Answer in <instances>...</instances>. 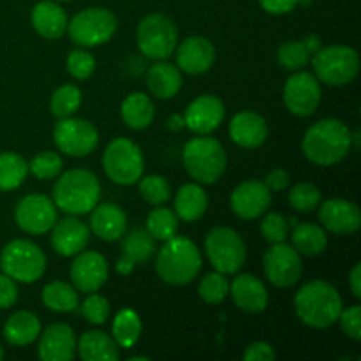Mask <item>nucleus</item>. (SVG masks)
Listing matches in <instances>:
<instances>
[{
    "label": "nucleus",
    "instance_id": "obj_1",
    "mask_svg": "<svg viewBox=\"0 0 361 361\" xmlns=\"http://www.w3.org/2000/svg\"><path fill=\"white\" fill-rule=\"evenodd\" d=\"M353 147V134L342 120L324 118L305 133L302 150L317 166L338 164Z\"/></svg>",
    "mask_w": 361,
    "mask_h": 361
},
{
    "label": "nucleus",
    "instance_id": "obj_2",
    "mask_svg": "<svg viewBox=\"0 0 361 361\" xmlns=\"http://www.w3.org/2000/svg\"><path fill=\"white\" fill-rule=\"evenodd\" d=\"M295 310L303 324L324 330L337 323L342 312V298L337 289L324 281H310L296 293Z\"/></svg>",
    "mask_w": 361,
    "mask_h": 361
},
{
    "label": "nucleus",
    "instance_id": "obj_3",
    "mask_svg": "<svg viewBox=\"0 0 361 361\" xmlns=\"http://www.w3.org/2000/svg\"><path fill=\"white\" fill-rule=\"evenodd\" d=\"M203 267L200 249L187 236L175 235L166 240L155 259L157 275L171 286H185L197 277Z\"/></svg>",
    "mask_w": 361,
    "mask_h": 361
},
{
    "label": "nucleus",
    "instance_id": "obj_4",
    "mask_svg": "<svg viewBox=\"0 0 361 361\" xmlns=\"http://www.w3.org/2000/svg\"><path fill=\"white\" fill-rule=\"evenodd\" d=\"M101 197L99 178L88 169H69L59 175L53 187V203L69 215H85L94 210Z\"/></svg>",
    "mask_w": 361,
    "mask_h": 361
},
{
    "label": "nucleus",
    "instance_id": "obj_5",
    "mask_svg": "<svg viewBox=\"0 0 361 361\" xmlns=\"http://www.w3.org/2000/svg\"><path fill=\"white\" fill-rule=\"evenodd\" d=\"M183 166L192 180L201 185L215 183L226 171L228 157L224 147L215 137L201 136L187 141L183 147Z\"/></svg>",
    "mask_w": 361,
    "mask_h": 361
},
{
    "label": "nucleus",
    "instance_id": "obj_6",
    "mask_svg": "<svg viewBox=\"0 0 361 361\" xmlns=\"http://www.w3.org/2000/svg\"><path fill=\"white\" fill-rule=\"evenodd\" d=\"M314 74L319 81L330 87L348 85L358 76L360 56L358 51L351 46H321L310 59Z\"/></svg>",
    "mask_w": 361,
    "mask_h": 361
},
{
    "label": "nucleus",
    "instance_id": "obj_7",
    "mask_svg": "<svg viewBox=\"0 0 361 361\" xmlns=\"http://www.w3.org/2000/svg\"><path fill=\"white\" fill-rule=\"evenodd\" d=\"M0 267L13 281L32 284L44 275L46 256L30 240H13L2 249Z\"/></svg>",
    "mask_w": 361,
    "mask_h": 361
},
{
    "label": "nucleus",
    "instance_id": "obj_8",
    "mask_svg": "<svg viewBox=\"0 0 361 361\" xmlns=\"http://www.w3.org/2000/svg\"><path fill=\"white\" fill-rule=\"evenodd\" d=\"M102 168L111 182L118 185H133L143 176V154L134 141L116 137L104 150Z\"/></svg>",
    "mask_w": 361,
    "mask_h": 361
},
{
    "label": "nucleus",
    "instance_id": "obj_9",
    "mask_svg": "<svg viewBox=\"0 0 361 361\" xmlns=\"http://www.w3.org/2000/svg\"><path fill=\"white\" fill-rule=\"evenodd\" d=\"M116 18L111 11L102 7H88L74 14L73 20L67 23V32L74 44L81 48H92L108 42L115 35Z\"/></svg>",
    "mask_w": 361,
    "mask_h": 361
},
{
    "label": "nucleus",
    "instance_id": "obj_10",
    "mask_svg": "<svg viewBox=\"0 0 361 361\" xmlns=\"http://www.w3.org/2000/svg\"><path fill=\"white\" fill-rule=\"evenodd\" d=\"M204 250L212 267L224 275L242 270L247 259V247L242 236L231 228L217 226L204 238Z\"/></svg>",
    "mask_w": 361,
    "mask_h": 361
},
{
    "label": "nucleus",
    "instance_id": "obj_11",
    "mask_svg": "<svg viewBox=\"0 0 361 361\" xmlns=\"http://www.w3.org/2000/svg\"><path fill=\"white\" fill-rule=\"evenodd\" d=\"M137 48L152 60H164L178 44V28L164 14H148L140 21L136 30Z\"/></svg>",
    "mask_w": 361,
    "mask_h": 361
},
{
    "label": "nucleus",
    "instance_id": "obj_12",
    "mask_svg": "<svg viewBox=\"0 0 361 361\" xmlns=\"http://www.w3.org/2000/svg\"><path fill=\"white\" fill-rule=\"evenodd\" d=\"M53 140L59 150L71 157H85L99 145V133L85 118H60L53 130Z\"/></svg>",
    "mask_w": 361,
    "mask_h": 361
},
{
    "label": "nucleus",
    "instance_id": "obj_13",
    "mask_svg": "<svg viewBox=\"0 0 361 361\" xmlns=\"http://www.w3.org/2000/svg\"><path fill=\"white\" fill-rule=\"evenodd\" d=\"M263 270L275 288H291L302 277V254L284 242L274 243L263 257Z\"/></svg>",
    "mask_w": 361,
    "mask_h": 361
},
{
    "label": "nucleus",
    "instance_id": "obj_14",
    "mask_svg": "<svg viewBox=\"0 0 361 361\" xmlns=\"http://www.w3.org/2000/svg\"><path fill=\"white\" fill-rule=\"evenodd\" d=\"M14 219L20 229L28 235H44L51 231L56 219V207L51 197L44 194H28L18 201Z\"/></svg>",
    "mask_w": 361,
    "mask_h": 361
},
{
    "label": "nucleus",
    "instance_id": "obj_15",
    "mask_svg": "<svg viewBox=\"0 0 361 361\" xmlns=\"http://www.w3.org/2000/svg\"><path fill=\"white\" fill-rule=\"evenodd\" d=\"M321 85L314 74L296 71L284 85V104L293 115L310 116L321 104Z\"/></svg>",
    "mask_w": 361,
    "mask_h": 361
},
{
    "label": "nucleus",
    "instance_id": "obj_16",
    "mask_svg": "<svg viewBox=\"0 0 361 361\" xmlns=\"http://www.w3.org/2000/svg\"><path fill=\"white\" fill-rule=\"evenodd\" d=\"M109 275L104 256L95 250H81L71 264V281L74 289L85 295L99 291L106 284Z\"/></svg>",
    "mask_w": 361,
    "mask_h": 361
},
{
    "label": "nucleus",
    "instance_id": "obj_17",
    "mask_svg": "<svg viewBox=\"0 0 361 361\" xmlns=\"http://www.w3.org/2000/svg\"><path fill=\"white\" fill-rule=\"evenodd\" d=\"M229 204L236 217L243 219V221H254L270 208L271 192L264 182L247 180L233 190Z\"/></svg>",
    "mask_w": 361,
    "mask_h": 361
},
{
    "label": "nucleus",
    "instance_id": "obj_18",
    "mask_svg": "<svg viewBox=\"0 0 361 361\" xmlns=\"http://www.w3.org/2000/svg\"><path fill=\"white\" fill-rule=\"evenodd\" d=\"M226 115L224 102L217 95L204 94L194 99L189 106L183 120L185 127H189L196 134H210L222 123Z\"/></svg>",
    "mask_w": 361,
    "mask_h": 361
},
{
    "label": "nucleus",
    "instance_id": "obj_19",
    "mask_svg": "<svg viewBox=\"0 0 361 361\" xmlns=\"http://www.w3.org/2000/svg\"><path fill=\"white\" fill-rule=\"evenodd\" d=\"M319 221L334 235H355L361 226V212L353 201L328 200L321 204Z\"/></svg>",
    "mask_w": 361,
    "mask_h": 361
},
{
    "label": "nucleus",
    "instance_id": "obj_20",
    "mask_svg": "<svg viewBox=\"0 0 361 361\" xmlns=\"http://www.w3.org/2000/svg\"><path fill=\"white\" fill-rule=\"evenodd\" d=\"M76 335L66 323H55L41 334L39 358L42 361H71L76 356Z\"/></svg>",
    "mask_w": 361,
    "mask_h": 361
},
{
    "label": "nucleus",
    "instance_id": "obj_21",
    "mask_svg": "<svg viewBox=\"0 0 361 361\" xmlns=\"http://www.w3.org/2000/svg\"><path fill=\"white\" fill-rule=\"evenodd\" d=\"M51 231V247L60 256H76L90 240V228L76 217H66L56 221Z\"/></svg>",
    "mask_w": 361,
    "mask_h": 361
},
{
    "label": "nucleus",
    "instance_id": "obj_22",
    "mask_svg": "<svg viewBox=\"0 0 361 361\" xmlns=\"http://www.w3.org/2000/svg\"><path fill=\"white\" fill-rule=\"evenodd\" d=\"M176 51V63L178 69L187 74H203L214 66L215 48L207 37L192 35L180 42Z\"/></svg>",
    "mask_w": 361,
    "mask_h": 361
},
{
    "label": "nucleus",
    "instance_id": "obj_23",
    "mask_svg": "<svg viewBox=\"0 0 361 361\" xmlns=\"http://www.w3.org/2000/svg\"><path fill=\"white\" fill-rule=\"evenodd\" d=\"M229 293L238 309L247 314H259L268 307V291L263 281L252 274H242L229 284Z\"/></svg>",
    "mask_w": 361,
    "mask_h": 361
},
{
    "label": "nucleus",
    "instance_id": "obj_24",
    "mask_svg": "<svg viewBox=\"0 0 361 361\" xmlns=\"http://www.w3.org/2000/svg\"><path fill=\"white\" fill-rule=\"evenodd\" d=\"M229 136L233 143L242 148H257L267 141V120L256 111H242L233 116L229 123Z\"/></svg>",
    "mask_w": 361,
    "mask_h": 361
},
{
    "label": "nucleus",
    "instance_id": "obj_25",
    "mask_svg": "<svg viewBox=\"0 0 361 361\" xmlns=\"http://www.w3.org/2000/svg\"><path fill=\"white\" fill-rule=\"evenodd\" d=\"M90 229L97 238L104 242H115L122 238L127 229V215L118 204L102 203L95 204L90 217Z\"/></svg>",
    "mask_w": 361,
    "mask_h": 361
},
{
    "label": "nucleus",
    "instance_id": "obj_26",
    "mask_svg": "<svg viewBox=\"0 0 361 361\" xmlns=\"http://www.w3.org/2000/svg\"><path fill=\"white\" fill-rule=\"evenodd\" d=\"M30 21L34 30L44 39H59L67 30V14L62 7L51 0L37 2L32 9Z\"/></svg>",
    "mask_w": 361,
    "mask_h": 361
},
{
    "label": "nucleus",
    "instance_id": "obj_27",
    "mask_svg": "<svg viewBox=\"0 0 361 361\" xmlns=\"http://www.w3.org/2000/svg\"><path fill=\"white\" fill-rule=\"evenodd\" d=\"M147 87L159 99H171L182 88V73L169 62H157L148 69Z\"/></svg>",
    "mask_w": 361,
    "mask_h": 361
},
{
    "label": "nucleus",
    "instance_id": "obj_28",
    "mask_svg": "<svg viewBox=\"0 0 361 361\" xmlns=\"http://www.w3.org/2000/svg\"><path fill=\"white\" fill-rule=\"evenodd\" d=\"M80 358L85 361H116L120 358L118 344L104 331H87L76 344Z\"/></svg>",
    "mask_w": 361,
    "mask_h": 361
},
{
    "label": "nucleus",
    "instance_id": "obj_29",
    "mask_svg": "<svg viewBox=\"0 0 361 361\" xmlns=\"http://www.w3.org/2000/svg\"><path fill=\"white\" fill-rule=\"evenodd\" d=\"M208 208V196L200 183H185L175 197V214L180 221L196 222Z\"/></svg>",
    "mask_w": 361,
    "mask_h": 361
},
{
    "label": "nucleus",
    "instance_id": "obj_30",
    "mask_svg": "<svg viewBox=\"0 0 361 361\" xmlns=\"http://www.w3.org/2000/svg\"><path fill=\"white\" fill-rule=\"evenodd\" d=\"M39 335H41V323L37 316L28 310L13 314L4 324V338L11 345H18V348L28 345L37 341Z\"/></svg>",
    "mask_w": 361,
    "mask_h": 361
},
{
    "label": "nucleus",
    "instance_id": "obj_31",
    "mask_svg": "<svg viewBox=\"0 0 361 361\" xmlns=\"http://www.w3.org/2000/svg\"><path fill=\"white\" fill-rule=\"evenodd\" d=\"M319 48L321 41L317 35H309L303 41H288L279 48V63L288 71H302Z\"/></svg>",
    "mask_w": 361,
    "mask_h": 361
},
{
    "label": "nucleus",
    "instance_id": "obj_32",
    "mask_svg": "<svg viewBox=\"0 0 361 361\" xmlns=\"http://www.w3.org/2000/svg\"><path fill=\"white\" fill-rule=\"evenodd\" d=\"M122 118L127 127L134 130H141L152 123L155 116V106L147 94L134 92L129 94L122 102Z\"/></svg>",
    "mask_w": 361,
    "mask_h": 361
},
{
    "label": "nucleus",
    "instance_id": "obj_33",
    "mask_svg": "<svg viewBox=\"0 0 361 361\" xmlns=\"http://www.w3.org/2000/svg\"><path fill=\"white\" fill-rule=\"evenodd\" d=\"M293 247L298 250L303 256H317V254L324 252L328 247L326 233L323 228L317 224H310V222H303V224H296L293 229Z\"/></svg>",
    "mask_w": 361,
    "mask_h": 361
},
{
    "label": "nucleus",
    "instance_id": "obj_34",
    "mask_svg": "<svg viewBox=\"0 0 361 361\" xmlns=\"http://www.w3.org/2000/svg\"><path fill=\"white\" fill-rule=\"evenodd\" d=\"M28 175V162L14 152L0 154V192L14 190L25 182Z\"/></svg>",
    "mask_w": 361,
    "mask_h": 361
},
{
    "label": "nucleus",
    "instance_id": "obj_35",
    "mask_svg": "<svg viewBox=\"0 0 361 361\" xmlns=\"http://www.w3.org/2000/svg\"><path fill=\"white\" fill-rule=\"evenodd\" d=\"M113 338L118 344V348L130 349L133 345H136V342L141 337V319L134 310L123 309L116 314V317L113 319Z\"/></svg>",
    "mask_w": 361,
    "mask_h": 361
},
{
    "label": "nucleus",
    "instance_id": "obj_36",
    "mask_svg": "<svg viewBox=\"0 0 361 361\" xmlns=\"http://www.w3.org/2000/svg\"><path fill=\"white\" fill-rule=\"evenodd\" d=\"M42 303L55 312H73L78 307V291L66 282H49L42 289Z\"/></svg>",
    "mask_w": 361,
    "mask_h": 361
},
{
    "label": "nucleus",
    "instance_id": "obj_37",
    "mask_svg": "<svg viewBox=\"0 0 361 361\" xmlns=\"http://www.w3.org/2000/svg\"><path fill=\"white\" fill-rule=\"evenodd\" d=\"M123 256L129 257L134 263H145L155 252V238L147 229H133L122 240Z\"/></svg>",
    "mask_w": 361,
    "mask_h": 361
},
{
    "label": "nucleus",
    "instance_id": "obj_38",
    "mask_svg": "<svg viewBox=\"0 0 361 361\" xmlns=\"http://www.w3.org/2000/svg\"><path fill=\"white\" fill-rule=\"evenodd\" d=\"M147 231L155 240L166 242L178 233V217L173 210L157 204V208H154L147 217Z\"/></svg>",
    "mask_w": 361,
    "mask_h": 361
},
{
    "label": "nucleus",
    "instance_id": "obj_39",
    "mask_svg": "<svg viewBox=\"0 0 361 361\" xmlns=\"http://www.w3.org/2000/svg\"><path fill=\"white\" fill-rule=\"evenodd\" d=\"M81 104V92L76 85H62L60 88H56L51 95V102H49V109H51L53 115L56 118H67L73 113H76V109Z\"/></svg>",
    "mask_w": 361,
    "mask_h": 361
},
{
    "label": "nucleus",
    "instance_id": "obj_40",
    "mask_svg": "<svg viewBox=\"0 0 361 361\" xmlns=\"http://www.w3.org/2000/svg\"><path fill=\"white\" fill-rule=\"evenodd\" d=\"M197 293H200L203 302L210 303V305H217V303L224 302L226 296L229 295V282L221 271H210V274L201 279Z\"/></svg>",
    "mask_w": 361,
    "mask_h": 361
},
{
    "label": "nucleus",
    "instance_id": "obj_41",
    "mask_svg": "<svg viewBox=\"0 0 361 361\" xmlns=\"http://www.w3.org/2000/svg\"><path fill=\"white\" fill-rule=\"evenodd\" d=\"M289 204H291L295 210L303 212V214H309V212L316 210L317 204L321 201V190L317 189L314 183L310 182H300L289 190Z\"/></svg>",
    "mask_w": 361,
    "mask_h": 361
},
{
    "label": "nucleus",
    "instance_id": "obj_42",
    "mask_svg": "<svg viewBox=\"0 0 361 361\" xmlns=\"http://www.w3.org/2000/svg\"><path fill=\"white\" fill-rule=\"evenodd\" d=\"M140 194L147 203L164 204L171 197V185L166 178L159 175H148L140 178Z\"/></svg>",
    "mask_w": 361,
    "mask_h": 361
},
{
    "label": "nucleus",
    "instance_id": "obj_43",
    "mask_svg": "<svg viewBox=\"0 0 361 361\" xmlns=\"http://www.w3.org/2000/svg\"><path fill=\"white\" fill-rule=\"evenodd\" d=\"M62 157L56 152H41L28 162V171L39 180H51L62 173Z\"/></svg>",
    "mask_w": 361,
    "mask_h": 361
},
{
    "label": "nucleus",
    "instance_id": "obj_44",
    "mask_svg": "<svg viewBox=\"0 0 361 361\" xmlns=\"http://www.w3.org/2000/svg\"><path fill=\"white\" fill-rule=\"evenodd\" d=\"M67 71L76 80H88L95 71L94 55L85 49H74L67 56Z\"/></svg>",
    "mask_w": 361,
    "mask_h": 361
},
{
    "label": "nucleus",
    "instance_id": "obj_45",
    "mask_svg": "<svg viewBox=\"0 0 361 361\" xmlns=\"http://www.w3.org/2000/svg\"><path fill=\"white\" fill-rule=\"evenodd\" d=\"M289 222L281 214H268L261 222V235L267 242L281 243L288 238Z\"/></svg>",
    "mask_w": 361,
    "mask_h": 361
},
{
    "label": "nucleus",
    "instance_id": "obj_46",
    "mask_svg": "<svg viewBox=\"0 0 361 361\" xmlns=\"http://www.w3.org/2000/svg\"><path fill=\"white\" fill-rule=\"evenodd\" d=\"M81 314L92 324L106 323V319L109 316V302L104 296L90 293V296L81 305Z\"/></svg>",
    "mask_w": 361,
    "mask_h": 361
},
{
    "label": "nucleus",
    "instance_id": "obj_47",
    "mask_svg": "<svg viewBox=\"0 0 361 361\" xmlns=\"http://www.w3.org/2000/svg\"><path fill=\"white\" fill-rule=\"evenodd\" d=\"M338 321H341L342 331L348 335L353 341H361V307L353 305L349 309H342L341 316H338Z\"/></svg>",
    "mask_w": 361,
    "mask_h": 361
},
{
    "label": "nucleus",
    "instance_id": "obj_48",
    "mask_svg": "<svg viewBox=\"0 0 361 361\" xmlns=\"http://www.w3.org/2000/svg\"><path fill=\"white\" fill-rule=\"evenodd\" d=\"M18 300V288L16 281L9 275H0V310L11 309Z\"/></svg>",
    "mask_w": 361,
    "mask_h": 361
},
{
    "label": "nucleus",
    "instance_id": "obj_49",
    "mask_svg": "<svg viewBox=\"0 0 361 361\" xmlns=\"http://www.w3.org/2000/svg\"><path fill=\"white\" fill-rule=\"evenodd\" d=\"M245 361H271L275 360V351L267 342H254L243 353Z\"/></svg>",
    "mask_w": 361,
    "mask_h": 361
},
{
    "label": "nucleus",
    "instance_id": "obj_50",
    "mask_svg": "<svg viewBox=\"0 0 361 361\" xmlns=\"http://www.w3.org/2000/svg\"><path fill=\"white\" fill-rule=\"evenodd\" d=\"M259 6L270 14H286L298 6V0H259Z\"/></svg>",
    "mask_w": 361,
    "mask_h": 361
},
{
    "label": "nucleus",
    "instance_id": "obj_51",
    "mask_svg": "<svg viewBox=\"0 0 361 361\" xmlns=\"http://www.w3.org/2000/svg\"><path fill=\"white\" fill-rule=\"evenodd\" d=\"M267 187L270 190H286L289 187V175L284 169H274L268 173L267 180H264Z\"/></svg>",
    "mask_w": 361,
    "mask_h": 361
},
{
    "label": "nucleus",
    "instance_id": "obj_52",
    "mask_svg": "<svg viewBox=\"0 0 361 361\" xmlns=\"http://www.w3.org/2000/svg\"><path fill=\"white\" fill-rule=\"evenodd\" d=\"M349 286H351V291L356 298H361V264H355V268L351 270V277H349Z\"/></svg>",
    "mask_w": 361,
    "mask_h": 361
},
{
    "label": "nucleus",
    "instance_id": "obj_53",
    "mask_svg": "<svg viewBox=\"0 0 361 361\" xmlns=\"http://www.w3.org/2000/svg\"><path fill=\"white\" fill-rule=\"evenodd\" d=\"M134 261H130L127 256H122L118 261H116V271L122 275H130L134 270Z\"/></svg>",
    "mask_w": 361,
    "mask_h": 361
},
{
    "label": "nucleus",
    "instance_id": "obj_54",
    "mask_svg": "<svg viewBox=\"0 0 361 361\" xmlns=\"http://www.w3.org/2000/svg\"><path fill=\"white\" fill-rule=\"evenodd\" d=\"M168 126H169V129L171 130H182L183 127H185V120H183V116H180V115H173V116H169V120H168Z\"/></svg>",
    "mask_w": 361,
    "mask_h": 361
},
{
    "label": "nucleus",
    "instance_id": "obj_55",
    "mask_svg": "<svg viewBox=\"0 0 361 361\" xmlns=\"http://www.w3.org/2000/svg\"><path fill=\"white\" fill-rule=\"evenodd\" d=\"M129 361H150V358H147V356H133Z\"/></svg>",
    "mask_w": 361,
    "mask_h": 361
},
{
    "label": "nucleus",
    "instance_id": "obj_56",
    "mask_svg": "<svg viewBox=\"0 0 361 361\" xmlns=\"http://www.w3.org/2000/svg\"><path fill=\"white\" fill-rule=\"evenodd\" d=\"M4 358V349H2V345H0V360Z\"/></svg>",
    "mask_w": 361,
    "mask_h": 361
},
{
    "label": "nucleus",
    "instance_id": "obj_57",
    "mask_svg": "<svg viewBox=\"0 0 361 361\" xmlns=\"http://www.w3.org/2000/svg\"><path fill=\"white\" fill-rule=\"evenodd\" d=\"M59 2H69V0H59Z\"/></svg>",
    "mask_w": 361,
    "mask_h": 361
}]
</instances>
